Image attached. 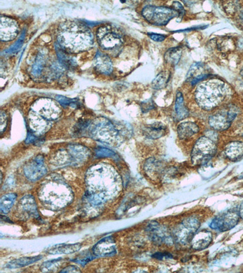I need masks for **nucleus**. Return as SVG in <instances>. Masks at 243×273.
<instances>
[{
  "instance_id": "obj_1",
  "label": "nucleus",
  "mask_w": 243,
  "mask_h": 273,
  "mask_svg": "<svg viewBox=\"0 0 243 273\" xmlns=\"http://www.w3.org/2000/svg\"><path fill=\"white\" fill-rule=\"evenodd\" d=\"M86 200L93 207H100L118 194L121 180L114 169L106 165H96L86 175Z\"/></svg>"
},
{
  "instance_id": "obj_2",
  "label": "nucleus",
  "mask_w": 243,
  "mask_h": 273,
  "mask_svg": "<svg viewBox=\"0 0 243 273\" xmlns=\"http://www.w3.org/2000/svg\"><path fill=\"white\" fill-rule=\"evenodd\" d=\"M57 41L61 50L68 54L85 51L94 43L92 32L79 21H67L58 28Z\"/></svg>"
},
{
  "instance_id": "obj_3",
  "label": "nucleus",
  "mask_w": 243,
  "mask_h": 273,
  "mask_svg": "<svg viewBox=\"0 0 243 273\" xmlns=\"http://www.w3.org/2000/svg\"><path fill=\"white\" fill-rule=\"evenodd\" d=\"M42 203L53 209H60L70 204L73 193L69 186L60 179L48 180L38 190Z\"/></svg>"
},
{
  "instance_id": "obj_4",
  "label": "nucleus",
  "mask_w": 243,
  "mask_h": 273,
  "mask_svg": "<svg viewBox=\"0 0 243 273\" xmlns=\"http://www.w3.org/2000/svg\"><path fill=\"white\" fill-rule=\"evenodd\" d=\"M229 87L222 80L207 81L197 86L195 99L201 108L212 110L221 104L230 94Z\"/></svg>"
},
{
  "instance_id": "obj_5",
  "label": "nucleus",
  "mask_w": 243,
  "mask_h": 273,
  "mask_svg": "<svg viewBox=\"0 0 243 273\" xmlns=\"http://www.w3.org/2000/svg\"><path fill=\"white\" fill-rule=\"evenodd\" d=\"M87 129L93 138L106 144L118 143L122 139L119 130L106 119L99 120L92 125L89 124Z\"/></svg>"
},
{
  "instance_id": "obj_6",
  "label": "nucleus",
  "mask_w": 243,
  "mask_h": 273,
  "mask_svg": "<svg viewBox=\"0 0 243 273\" xmlns=\"http://www.w3.org/2000/svg\"><path fill=\"white\" fill-rule=\"evenodd\" d=\"M142 14L146 20L156 26L166 25L171 19L180 15L173 8L150 5L145 6Z\"/></svg>"
},
{
  "instance_id": "obj_7",
  "label": "nucleus",
  "mask_w": 243,
  "mask_h": 273,
  "mask_svg": "<svg viewBox=\"0 0 243 273\" xmlns=\"http://www.w3.org/2000/svg\"><path fill=\"white\" fill-rule=\"evenodd\" d=\"M216 151V146L211 139L203 136L197 140L191 154L193 165H203L211 160Z\"/></svg>"
},
{
  "instance_id": "obj_8",
  "label": "nucleus",
  "mask_w": 243,
  "mask_h": 273,
  "mask_svg": "<svg viewBox=\"0 0 243 273\" xmlns=\"http://www.w3.org/2000/svg\"><path fill=\"white\" fill-rule=\"evenodd\" d=\"M97 41L103 50H118L123 44L122 35L116 29L107 25L99 28L97 32Z\"/></svg>"
},
{
  "instance_id": "obj_9",
  "label": "nucleus",
  "mask_w": 243,
  "mask_h": 273,
  "mask_svg": "<svg viewBox=\"0 0 243 273\" xmlns=\"http://www.w3.org/2000/svg\"><path fill=\"white\" fill-rule=\"evenodd\" d=\"M61 109L54 101L49 99H40L36 101L30 112L52 122L59 118Z\"/></svg>"
},
{
  "instance_id": "obj_10",
  "label": "nucleus",
  "mask_w": 243,
  "mask_h": 273,
  "mask_svg": "<svg viewBox=\"0 0 243 273\" xmlns=\"http://www.w3.org/2000/svg\"><path fill=\"white\" fill-rule=\"evenodd\" d=\"M201 224L196 217H190L180 224L175 229L174 237L178 243L186 245L191 242V240L200 229Z\"/></svg>"
},
{
  "instance_id": "obj_11",
  "label": "nucleus",
  "mask_w": 243,
  "mask_h": 273,
  "mask_svg": "<svg viewBox=\"0 0 243 273\" xmlns=\"http://www.w3.org/2000/svg\"><path fill=\"white\" fill-rule=\"evenodd\" d=\"M48 172L43 156L38 155L29 161L24 167L25 177L31 181H38Z\"/></svg>"
},
{
  "instance_id": "obj_12",
  "label": "nucleus",
  "mask_w": 243,
  "mask_h": 273,
  "mask_svg": "<svg viewBox=\"0 0 243 273\" xmlns=\"http://www.w3.org/2000/svg\"><path fill=\"white\" fill-rule=\"evenodd\" d=\"M239 212L234 210L226 211L219 214L210 223V226L213 230L219 232H225L234 228L239 220Z\"/></svg>"
},
{
  "instance_id": "obj_13",
  "label": "nucleus",
  "mask_w": 243,
  "mask_h": 273,
  "mask_svg": "<svg viewBox=\"0 0 243 273\" xmlns=\"http://www.w3.org/2000/svg\"><path fill=\"white\" fill-rule=\"evenodd\" d=\"M237 113V109L235 107H231L228 110L219 112L210 116L209 120V125L216 131H225L230 127Z\"/></svg>"
},
{
  "instance_id": "obj_14",
  "label": "nucleus",
  "mask_w": 243,
  "mask_h": 273,
  "mask_svg": "<svg viewBox=\"0 0 243 273\" xmlns=\"http://www.w3.org/2000/svg\"><path fill=\"white\" fill-rule=\"evenodd\" d=\"M147 231L152 241L157 244H167L172 242V237L167 230L157 222H153L149 224Z\"/></svg>"
},
{
  "instance_id": "obj_15",
  "label": "nucleus",
  "mask_w": 243,
  "mask_h": 273,
  "mask_svg": "<svg viewBox=\"0 0 243 273\" xmlns=\"http://www.w3.org/2000/svg\"><path fill=\"white\" fill-rule=\"evenodd\" d=\"M18 31V25L15 19L1 16L0 37L2 41L6 42L14 40L17 36Z\"/></svg>"
},
{
  "instance_id": "obj_16",
  "label": "nucleus",
  "mask_w": 243,
  "mask_h": 273,
  "mask_svg": "<svg viewBox=\"0 0 243 273\" xmlns=\"http://www.w3.org/2000/svg\"><path fill=\"white\" fill-rule=\"evenodd\" d=\"M68 158L69 164L80 165L86 162L90 155L89 149L82 145L73 144L68 146Z\"/></svg>"
},
{
  "instance_id": "obj_17",
  "label": "nucleus",
  "mask_w": 243,
  "mask_h": 273,
  "mask_svg": "<svg viewBox=\"0 0 243 273\" xmlns=\"http://www.w3.org/2000/svg\"><path fill=\"white\" fill-rule=\"evenodd\" d=\"M116 252L115 240L112 236L104 237L93 248V255L98 257L112 256Z\"/></svg>"
},
{
  "instance_id": "obj_18",
  "label": "nucleus",
  "mask_w": 243,
  "mask_h": 273,
  "mask_svg": "<svg viewBox=\"0 0 243 273\" xmlns=\"http://www.w3.org/2000/svg\"><path fill=\"white\" fill-rule=\"evenodd\" d=\"M19 209L23 214L29 217L38 218L39 217L36 202L31 195H27L22 198L19 202Z\"/></svg>"
},
{
  "instance_id": "obj_19",
  "label": "nucleus",
  "mask_w": 243,
  "mask_h": 273,
  "mask_svg": "<svg viewBox=\"0 0 243 273\" xmlns=\"http://www.w3.org/2000/svg\"><path fill=\"white\" fill-rule=\"evenodd\" d=\"M167 126L161 122H154L142 128V133L148 139H158L167 134Z\"/></svg>"
},
{
  "instance_id": "obj_20",
  "label": "nucleus",
  "mask_w": 243,
  "mask_h": 273,
  "mask_svg": "<svg viewBox=\"0 0 243 273\" xmlns=\"http://www.w3.org/2000/svg\"><path fill=\"white\" fill-rule=\"evenodd\" d=\"M212 240V233L207 230L196 233L191 240V245L194 249L203 250L208 247Z\"/></svg>"
},
{
  "instance_id": "obj_21",
  "label": "nucleus",
  "mask_w": 243,
  "mask_h": 273,
  "mask_svg": "<svg viewBox=\"0 0 243 273\" xmlns=\"http://www.w3.org/2000/svg\"><path fill=\"white\" fill-rule=\"evenodd\" d=\"M95 66L99 73L109 75L113 72V66L111 59L105 54H97L95 58Z\"/></svg>"
},
{
  "instance_id": "obj_22",
  "label": "nucleus",
  "mask_w": 243,
  "mask_h": 273,
  "mask_svg": "<svg viewBox=\"0 0 243 273\" xmlns=\"http://www.w3.org/2000/svg\"><path fill=\"white\" fill-rule=\"evenodd\" d=\"M225 153L229 160H239L243 157V142L235 141L229 143L226 146Z\"/></svg>"
},
{
  "instance_id": "obj_23",
  "label": "nucleus",
  "mask_w": 243,
  "mask_h": 273,
  "mask_svg": "<svg viewBox=\"0 0 243 273\" xmlns=\"http://www.w3.org/2000/svg\"><path fill=\"white\" fill-rule=\"evenodd\" d=\"M199 131V126L196 123L191 122L181 123L177 129L178 136L181 140L189 139L197 134Z\"/></svg>"
},
{
  "instance_id": "obj_24",
  "label": "nucleus",
  "mask_w": 243,
  "mask_h": 273,
  "mask_svg": "<svg viewBox=\"0 0 243 273\" xmlns=\"http://www.w3.org/2000/svg\"><path fill=\"white\" fill-rule=\"evenodd\" d=\"M82 248V244H58L51 247L48 249V254L50 255H68L79 251Z\"/></svg>"
},
{
  "instance_id": "obj_25",
  "label": "nucleus",
  "mask_w": 243,
  "mask_h": 273,
  "mask_svg": "<svg viewBox=\"0 0 243 273\" xmlns=\"http://www.w3.org/2000/svg\"><path fill=\"white\" fill-rule=\"evenodd\" d=\"M175 103V112H176V118L179 120H183L189 116V110L184 105L183 94L178 93Z\"/></svg>"
},
{
  "instance_id": "obj_26",
  "label": "nucleus",
  "mask_w": 243,
  "mask_h": 273,
  "mask_svg": "<svg viewBox=\"0 0 243 273\" xmlns=\"http://www.w3.org/2000/svg\"><path fill=\"white\" fill-rule=\"evenodd\" d=\"M42 259L41 256L31 257V258H23L14 260L8 263L6 267L8 268H18L33 264V263L40 261Z\"/></svg>"
},
{
  "instance_id": "obj_27",
  "label": "nucleus",
  "mask_w": 243,
  "mask_h": 273,
  "mask_svg": "<svg viewBox=\"0 0 243 273\" xmlns=\"http://www.w3.org/2000/svg\"><path fill=\"white\" fill-rule=\"evenodd\" d=\"M17 194L15 193H9L5 195L1 198L0 200V210L3 214H7L11 210L16 199Z\"/></svg>"
},
{
  "instance_id": "obj_28",
  "label": "nucleus",
  "mask_w": 243,
  "mask_h": 273,
  "mask_svg": "<svg viewBox=\"0 0 243 273\" xmlns=\"http://www.w3.org/2000/svg\"><path fill=\"white\" fill-rule=\"evenodd\" d=\"M181 55H182V48L174 47L169 49L165 53L164 58L168 63L176 65L181 59Z\"/></svg>"
},
{
  "instance_id": "obj_29",
  "label": "nucleus",
  "mask_w": 243,
  "mask_h": 273,
  "mask_svg": "<svg viewBox=\"0 0 243 273\" xmlns=\"http://www.w3.org/2000/svg\"><path fill=\"white\" fill-rule=\"evenodd\" d=\"M170 73L163 71L158 75L151 82V86L153 89L159 90L164 88L170 79Z\"/></svg>"
},
{
  "instance_id": "obj_30",
  "label": "nucleus",
  "mask_w": 243,
  "mask_h": 273,
  "mask_svg": "<svg viewBox=\"0 0 243 273\" xmlns=\"http://www.w3.org/2000/svg\"><path fill=\"white\" fill-rule=\"evenodd\" d=\"M204 71V65L200 63H194L192 66H191L189 73L187 74V79L191 80L192 81L194 79H198L201 77L206 76L208 74H204L203 71Z\"/></svg>"
},
{
  "instance_id": "obj_31",
  "label": "nucleus",
  "mask_w": 243,
  "mask_h": 273,
  "mask_svg": "<svg viewBox=\"0 0 243 273\" xmlns=\"http://www.w3.org/2000/svg\"><path fill=\"white\" fill-rule=\"evenodd\" d=\"M63 259L61 258L57 259L51 260L45 262L41 266V270L43 272H50L54 271V269L57 268L61 264Z\"/></svg>"
},
{
  "instance_id": "obj_32",
  "label": "nucleus",
  "mask_w": 243,
  "mask_h": 273,
  "mask_svg": "<svg viewBox=\"0 0 243 273\" xmlns=\"http://www.w3.org/2000/svg\"><path fill=\"white\" fill-rule=\"evenodd\" d=\"M45 64V60L43 56L40 55L37 58L36 61L34 63L33 68H32V73L34 76L37 77L40 76L42 71L43 70V64Z\"/></svg>"
},
{
  "instance_id": "obj_33",
  "label": "nucleus",
  "mask_w": 243,
  "mask_h": 273,
  "mask_svg": "<svg viewBox=\"0 0 243 273\" xmlns=\"http://www.w3.org/2000/svg\"><path fill=\"white\" fill-rule=\"evenodd\" d=\"M95 154L97 157H114L116 154L114 151L108 148L98 147L95 149Z\"/></svg>"
},
{
  "instance_id": "obj_34",
  "label": "nucleus",
  "mask_w": 243,
  "mask_h": 273,
  "mask_svg": "<svg viewBox=\"0 0 243 273\" xmlns=\"http://www.w3.org/2000/svg\"><path fill=\"white\" fill-rule=\"evenodd\" d=\"M57 100L63 107H67L68 106H76V101L75 100H72L63 96H57Z\"/></svg>"
},
{
  "instance_id": "obj_35",
  "label": "nucleus",
  "mask_w": 243,
  "mask_h": 273,
  "mask_svg": "<svg viewBox=\"0 0 243 273\" xmlns=\"http://www.w3.org/2000/svg\"><path fill=\"white\" fill-rule=\"evenodd\" d=\"M41 141V140L32 132L29 133L27 140H26V143L28 144H37L40 143Z\"/></svg>"
},
{
  "instance_id": "obj_36",
  "label": "nucleus",
  "mask_w": 243,
  "mask_h": 273,
  "mask_svg": "<svg viewBox=\"0 0 243 273\" xmlns=\"http://www.w3.org/2000/svg\"><path fill=\"white\" fill-rule=\"evenodd\" d=\"M8 124V118L6 116V113L4 112H1V118H0V128H1L2 134L4 132L5 129L7 126Z\"/></svg>"
},
{
  "instance_id": "obj_37",
  "label": "nucleus",
  "mask_w": 243,
  "mask_h": 273,
  "mask_svg": "<svg viewBox=\"0 0 243 273\" xmlns=\"http://www.w3.org/2000/svg\"><path fill=\"white\" fill-rule=\"evenodd\" d=\"M142 110L144 112L148 111L154 108V103L151 100H148L142 103Z\"/></svg>"
},
{
  "instance_id": "obj_38",
  "label": "nucleus",
  "mask_w": 243,
  "mask_h": 273,
  "mask_svg": "<svg viewBox=\"0 0 243 273\" xmlns=\"http://www.w3.org/2000/svg\"><path fill=\"white\" fill-rule=\"evenodd\" d=\"M153 258L159 260H163L166 259H170L172 258V255L168 253H156L154 255L152 256Z\"/></svg>"
},
{
  "instance_id": "obj_39",
  "label": "nucleus",
  "mask_w": 243,
  "mask_h": 273,
  "mask_svg": "<svg viewBox=\"0 0 243 273\" xmlns=\"http://www.w3.org/2000/svg\"><path fill=\"white\" fill-rule=\"evenodd\" d=\"M148 35L151 40L158 42L163 41L165 40V38H166V36H165L164 35L155 33H148Z\"/></svg>"
},
{
  "instance_id": "obj_40",
  "label": "nucleus",
  "mask_w": 243,
  "mask_h": 273,
  "mask_svg": "<svg viewBox=\"0 0 243 273\" xmlns=\"http://www.w3.org/2000/svg\"><path fill=\"white\" fill-rule=\"evenodd\" d=\"M173 7L175 11L179 13L180 15L183 16L185 14V10L182 5L180 2H174L173 3Z\"/></svg>"
},
{
  "instance_id": "obj_41",
  "label": "nucleus",
  "mask_w": 243,
  "mask_h": 273,
  "mask_svg": "<svg viewBox=\"0 0 243 273\" xmlns=\"http://www.w3.org/2000/svg\"><path fill=\"white\" fill-rule=\"evenodd\" d=\"M80 269L74 265H70L64 268L60 272H80Z\"/></svg>"
},
{
  "instance_id": "obj_42",
  "label": "nucleus",
  "mask_w": 243,
  "mask_h": 273,
  "mask_svg": "<svg viewBox=\"0 0 243 273\" xmlns=\"http://www.w3.org/2000/svg\"><path fill=\"white\" fill-rule=\"evenodd\" d=\"M239 216L243 219V203L241 204L240 208H239Z\"/></svg>"
},
{
  "instance_id": "obj_43",
  "label": "nucleus",
  "mask_w": 243,
  "mask_h": 273,
  "mask_svg": "<svg viewBox=\"0 0 243 273\" xmlns=\"http://www.w3.org/2000/svg\"><path fill=\"white\" fill-rule=\"evenodd\" d=\"M241 17H242V20H243V14H241Z\"/></svg>"
}]
</instances>
